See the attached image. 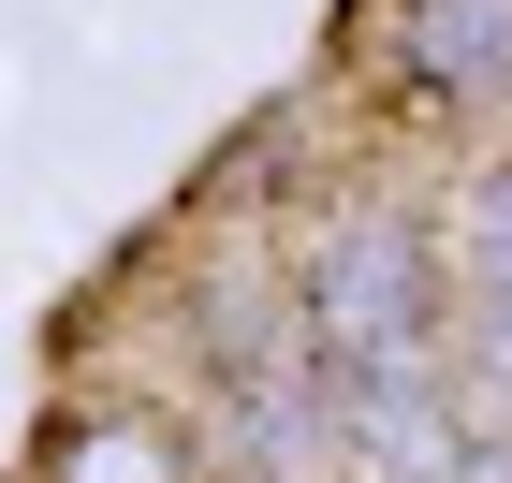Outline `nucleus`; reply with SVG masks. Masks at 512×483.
Returning <instances> with one entry per match:
<instances>
[{"mask_svg": "<svg viewBox=\"0 0 512 483\" xmlns=\"http://www.w3.org/2000/svg\"><path fill=\"white\" fill-rule=\"evenodd\" d=\"M308 308H322V337H337L352 366H395V337L425 322V249H410V235H381V220H352V235L322 249Z\"/></svg>", "mask_w": 512, "mask_h": 483, "instance_id": "1", "label": "nucleus"}, {"mask_svg": "<svg viewBox=\"0 0 512 483\" xmlns=\"http://www.w3.org/2000/svg\"><path fill=\"white\" fill-rule=\"evenodd\" d=\"M44 483H191V469H176L161 425H103V440H74V469H44Z\"/></svg>", "mask_w": 512, "mask_h": 483, "instance_id": "2", "label": "nucleus"}]
</instances>
